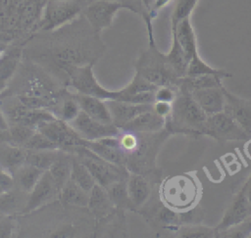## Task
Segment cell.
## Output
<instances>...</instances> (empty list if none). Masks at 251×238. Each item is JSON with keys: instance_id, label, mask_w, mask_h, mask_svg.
I'll return each instance as SVG.
<instances>
[{"instance_id": "cell-1", "label": "cell", "mask_w": 251, "mask_h": 238, "mask_svg": "<svg viewBox=\"0 0 251 238\" xmlns=\"http://www.w3.org/2000/svg\"><path fill=\"white\" fill-rule=\"evenodd\" d=\"M169 117H172V123L179 130L204 133L208 115L194 101L190 92L180 89Z\"/></svg>"}, {"instance_id": "cell-2", "label": "cell", "mask_w": 251, "mask_h": 238, "mask_svg": "<svg viewBox=\"0 0 251 238\" xmlns=\"http://www.w3.org/2000/svg\"><path fill=\"white\" fill-rule=\"evenodd\" d=\"M62 68L70 77V84L76 93L100 98L102 100L117 99L121 90H109L99 84L93 73V63L82 66L62 63Z\"/></svg>"}, {"instance_id": "cell-3", "label": "cell", "mask_w": 251, "mask_h": 238, "mask_svg": "<svg viewBox=\"0 0 251 238\" xmlns=\"http://www.w3.org/2000/svg\"><path fill=\"white\" fill-rule=\"evenodd\" d=\"M73 150L76 154L78 160L91 172L96 183L104 188L115 181L126 179L128 176L129 172H127L125 167L110 163L100 158L86 147L78 146L75 147Z\"/></svg>"}, {"instance_id": "cell-4", "label": "cell", "mask_w": 251, "mask_h": 238, "mask_svg": "<svg viewBox=\"0 0 251 238\" xmlns=\"http://www.w3.org/2000/svg\"><path fill=\"white\" fill-rule=\"evenodd\" d=\"M36 130L48 137L60 149L85 147L87 143V140L81 138L69 122L58 118L40 123Z\"/></svg>"}, {"instance_id": "cell-5", "label": "cell", "mask_w": 251, "mask_h": 238, "mask_svg": "<svg viewBox=\"0 0 251 238\" xmlns=\"http://www.w3.org/2000/svg\"><path fill=\"white\" fill-rule=\"evenodd\" d=\"M121 9H128L137 13L133 6L115 0H96L84 10V15L93 29L97 32L112 25L116 14Z\"/></svg>"}, {"instance_id": "cell-6", "label": "cell", "mask_w": 251, "mask_h": 238, "mask_svg": "<svg viewBox=\"0 0 251 238\" xmlns=\"http://www.w3.org/2000/svg\"><path fill=\"white\" fill-rule=\"evenodd\" d=\"M163 196L166 202L175 209L185 210L195 201L197 187L189 177L177 176L164 184Z\"/></svg>"}, {"instance_id": "cell-7", "label": "cell", "mask_w": 251, "mask_h": 238, "mask_svg": "<svg viewBox=\"0 0 251 238\" xmlns=\"http://www.w3.org/2000/svg\"><path fill=\"white\" fill-rule=\"evenodd\" d=\"M204 134L220 140H245L250 136L246 131L224 111L208 116Z\"/></svg>"}, {"instance_id": "cell-8", "label": "cell", "mask_w": 251, "mask_h": 238, "mask_svg": "<svg viewBox=\"0 0 251 238\" xmlns=\"http://www.w3.org/2000/svg\"><path fill=\"white\" fill-rule=\"evenodd\" d=\"M80 12V6L75 0H48L41 22L44 30L55 29L73 20Z\"/></svg>"}, {"instance_id": "cell-9", "label": "cell", "mask_w": 251, "mask_h": 238, "mask_svg": "<svg viewBox=\"0 0 251 238\" xmlns=\"http://www.w3.org/2000/svg\"><path fill=\"white\" fill-rule=\"evenodd\" d=\"M69 123L81 138L88 141L98 140L108 136H118L122 131L115 123H103L98 121L81 110L77 117Z\"/></svg>"}, {"instance_id": "cell-10", "label": "cell", "mask_w": 251, "mask_h": 238, "mask_svg": "<svg viewBox=\"0 0 251 238\" xmlns=\"http://www.w3.org/2000/svg\"><path fill=\"white\" fill-rule=\"evenodd\" d=\"M3 111L10 124L20 123L35 128L40 123L57 118V116L50 110L28 108L23 105L20 101H18V104L8 106L6 109H3Z\"/></svg>"}, {"instance_id": "cell-11", "label": "cell", "mask_w": 251, "mask_h": 238, "mask_svg": "<svg viewBox=\"0 0 251 238\" xmlns=\"http://www.w3.org/2000/svg\"><path fill=\"white\" fill-rule=\"evenodd\" d=\"M251 215V207L245 194L240 189L229 207L225 212L221 222L216 227V234L223 233L230 228L243 224Z\"/></svg>"}, {"instance_id": "cell-12", "label": "cell", "mask_w": 251, "mask_h": 238, "mask_svg": "<svg viewBox=\"0 0 251 238\" xmlns=\"http://www.w3.org/2000/svg\"><path fill=\"white\" fill-rule=\"evenodd\" d=\"M60 193L54 179L48 170H45L33 189L28 193L27 203L23 214H28L43 205L53 201Z\"/></svg>"}, {"instance_id": "cell-13", "label": "cell", "mask_w": 251, "mask_h": 238, "mask_svg": "<svg viewBox=\"0 0 251 238\" xmlns=\"http://www.w3.org/2000/svg\"><path fill=\"white\" fill-rule=\"evenodd\" d=\"M224 112L234 119L251 136V100L239 98L224 87Z\"/></svg>"}, {"instance_id": "cell-14", "label": "cell", "mask_w": 251, "mask_h": 238, "mask_svg": "<svg viewBox=\"0 0 251 238\" xmlns=\"http://www.w3.org/2000/svg\"><path fill=\"white\" fill-rule=\"evenodd\" d=\"M85 147L100 158L110 163L125 167L126 156L124 150L121 147L119 135L108 136L92 141L87 140Z\"/></svg>"}, {"instance_id": "cell-15", "label": "cell", "mask_w": 251, "mask_h": 238, "mask_svg": "<svg viewBox=\"0 0 251 238\" xmlns=\"http://www.w3.org/2000/svg\"><path fill=\"white\" fill-rule=\"evenodd\" d=\"M190 94L194 101L208 116L224 111V86L194 89L190 91Z\"/></svg>"}, {"instance_id": "cell-16", "label": "cell", "mask_w": 251, "mask_h": 238, "mask_svg": "<svg viewBox=\"0 0 251 238\" xmlns=\"http://www.w3.org/2000/svg\"><path fill=\"white\" fill-rule=\"evenodd\" d=\"M106 104L111 113L113 122L120 128H122L128 121L136 118L138 115L153 108V105L131 104L115 99L106 100Z\"/></svg>"}, {"instance_id": "cell-17", "label": "cell", "mask_w": 251, "mask_h": 238, "mask_svg": "<svg viewBox=\"0 0 251 238\" xmlns=\"http://www.w3.org/2000/svg\"><path fill=\"white\" fill-rule=\"evenodd\" d=\"M73 97L78 103L80 110L92 119L103 123H114L105 100L80 93H75Z\"/></svg>"}, {"instance_id": "cell-18", "label": "cell", "mask_w": 251, "mask_h": 238, "mask_svg": "<svg viewBox=\"0 0 251 238\" xmlns=\"http://www.w3.org/2000/svg\"><path fill=\"white\" fill-rule=\"evenodd\" d=\"M172 34L176 36L189 63L191 58L198 52L196 34L193 29L190 17L184 18L176 24L172 25Z\"/></svg>"}, {"instance_id": "cell-19", "label": "cell", "mask_w": 251, "mask_h": 238, "mask_svg": "<svg viewBox=\"0 0 251 238\" xmlns=\"http://www.w3.org/2000/svg\"><path fill=\"white\" fill-rule=\"evenodd\" d=\"M166 119L157 115L153 108L146 111L125 124L121 129L137 133H153L163 128Z\"/></svg>"}, {"instance_id": "cell-20", "label": "cell", "mask_w": 251, "mask_h": 238, "mask_svg": "<svg viewBox=\"0 0 251 238\" xmlns=\"http://www.w3.org/2000/svg\"><path fill=\"white\" fill-rule=\"evenodd\" d=\"M27 156V150L10 142H0V167L12 174L22 167Z\"/></svg>"}, {"instance_id": "cell-21", "label": "cell", "mask_w": 251, "mask_h": 238, "mask_svg": "<svg viewBox=\"0 0 251 238\" xmlns=\"http://www.w3.org/2000/svg\"><path fill=\"white\" fill-rule=\"evenodd\" d=\"M28 193L15 188V186L5 191L0 196V214H13L15 213H22L26 206Z\"/></svg>"}, {"instance_id": "cell-22", "label": "cell", "mask_w": 251, "mask_h": 238, "mask_svg": "<svg viewBox=\"0 0 251 238\" xmlns=\"http://www.w3.org/2000/svg\"><path fill=\"white\" fill-rule=\"evenodd\" d=\"M87 207L97 218H102L112 212L114 205L109 198L106 188L96 183L89 192Z\"/></svg>"}, {"instance_id": "cell-23", "label": "cell", "mask_w": 251, "mask_h": 238, "mask_svg": "<svg viewBox=\"0 0 251 238\" xmlns=\"http://www.w3.org/2000/svg\"><path fill=\"white\" fill-rule=\"evenodd\" d=\"M126 187L129 199L134 207L142 206L150 195V186L147 180L140 174L128 173Z\"/></svg>"}, {"instance_id": "cell-24", "label": "cell", "mask_w": 251, "mask_h": 238, "mask_svg": "<svg viewBox=\"0 0 251 238\" xmlns=\"http://www.w3.org/2000/svg\"><path fill=\"white\" fill-rule=\"evenodd\" d=\"M44 171L45 170L39 167L25 163L13 173L15 185H17V187L21 190L29 193L38 182Z\"/></svg>"}, {"instance_id": "cell-25", "label": "cell", "mask_w": 251, "mask_h": 238, "mask_svg": "<svg viewBox=\"0 0 251 238\" xmlns=\"http://www.w3.org/2000/svg\"><path fill=\"white\" fill-rule=\"evenodd\" d=\"M72 166L73 155L59 152L56 159L48 168V171L54 179L59 190H61L64 184L71 178Z\"/></svg>"}, {"instance_id": "cell-26", "label": "cell", "mask_w": 251, "mask_h": 238, "mask_svg": "<svg viewBox=\"0 0 251 238\" xmlns=\"http://www.w3.org/2000/svg\"><path fill=\"white\" fill-rule=\"evenodd\" d=\"M60 201L65 206L85 207L88 204L89 192L83 190L73 179H69L61 188L59 193Z\"/></svg>"}, {"instance_id": "cell-27", "label": "cell", "mask_w": 251, "mask_h": 238, "mask_svg": "<svg viewBox=\"0 0 251 238\" xmlns=\"http://www.w3.org/2000/svg\"><path fill=\"white\" fill-rule=\"evenodd\" d=\"M172 46L168 54L165 55V60L177 78L184 77L186 75L188 61L177 42L175 35L172 34Z\"/></svg>"}, {"instance_id": "cell-28", "label": "cell", "mask_w": 251, "mask_h": 238, "mask_svg": "<svg viewBox=\"0 0 251 238\" xmlns=\"http://www.w3.org/2000/svg\"><path fill=\"white\" fill-rule=\"evenodd\" d=\"M126 179H121L113 182L106 187L109 198L114 207L120 209H133L135 208L131 203L126 187Z\"/></svg>"}, {"instance_id": "cell-29", "label": "cell", "mask_w": 251, "mask_h": 238, "mask_svg": "<svg viewBox=\"0 0 251 238\" xmlns=\"http://www.w3.org/2000/svg\"><path fill=\"white\" fill-rule=\"evenodd\" d=\"M71 179H73L86 192H90L92 187L96 184V181L88 168L78 160L77 157H75L74 155Z\"/></svg>"}, {"instance_id": "cell-30", "label": "cell", "mask_w": 251, "mask_h": 238, "mask_svg": "<svg viewBox=\"0 0 251 238\" xmlns=\"http://www.w3.org/2000/svg\"><path fill=\"white\" fill-rule=\"evenodd\" d=\"M206 74H218L224 77H228L231 74L226 72L224 70H218L209 66L206 62H204L199 56L198 52L191 58L188 63L186 75L185 76H199Z\"/></svg>"}, {"instance_id": "cell-31", "label": "cell", "mask_w": 251, "mask_h": 238, "mask_svg": "<svg viewBox=\"0 0 251 238\" xmlns=\"http://www.w3.org/2000/svg\"><path fill=\"white\" fill-rule=\"evenodd\" d=\"M59 153L58 150H47V151H30L27 150V156L25 163L39 167L43 170H48L51 164L56 159Z\"/></svg>"}, {"instance_id": "cell-32", "label": "cell", "mask_w": 251, "mask_h": 238, "mask_svg": "<svg viewBox=\"0 0 251 238\" xmlns=\"http://www.w3.org/2000/svg\"><path fill=\"white\" fill-rule=\"evenodd\" d=\"M35 131H36L35 127L28 126L25 124H20V123L10 124V128H9L10 143L24 147V145L34 134Z\"/></svg>"}, {"instance_id": "cell-33", "label": "cell", "mask_w": 251, "mask_h": 238, "mask_svg": "<svg viewBox=\"0 0 251 238\" xmlns=\"http://www.w3.org/2000/svg\"><path fill=\"white\" fill-rule=\"evenodd\" d=\"M18 100L25 106L32 109H46L49 110L56 101L54 99L42 97L30 92H25L18 96Z\"/></svg>"}, {"instance_id": "cell-34", "label": "cell", "mask_w": 251, "mask_h": 238, "mask_svg": "<svg viewBox=\"0 0 251 238\" xmlns=\"http://www.w3.org/2000/svg\"><path fill=\"white\" fill-rule=\"evenodd\" d=\"M24 148L30 151H47L60 149L54 142H52L44 134L36 130L34 134L24 145Z\"/></svg>"}, {"instance_id": "cell-35", "label": "cell", "mask_w": 251, "mask_h": 238, "mask_svg": "<svg viewBox=\"0 0 251 238\" xmlns=\"http://www.w3.org/2000/svg\"><path fill=\"white\" fill-rule=\"evenodd\" d=\"M199 0H177L172 14V25L176 24L184 18L190 17Z\"/></svg>"}, {"instance_id": "cell-36", "label": "cell", "mask_w": 251, "mask_h": 238, "mask_svg": "<svg viewBox=\"0 0 251 238\" xmlns=\"http://www.w3.org/2000/svg\"><path fill=\"white\" fill-rule=\"evenodd\" d=\"M120 95L117 99L119 101H124L131 104H140V105H153L155 102V91H144L137 92L133 94H127L120 89Z\"/></svg>"}, {"instance_id": "cell-37", "label": "cell", "mask_w": 251, "mask_h": 238, "mask_svg": "<svg viewBox=\"0 0 251 238\" xmlns=\"http://www.w3.org/2000/svg\"><path fill=\"white\" fill-rule=\"evenodd\" d=\"M158 86L148 81L144 78L140 73L136 71L132 80L123 88V91L127 94H133L137 92H144V91H156Z\"/></svg>"}, {"instance_id": "cell-38", "label": "cell", "mask_w": 251, "mask_h": 238, "mask_svg": "<svg viewBox=\"0 0 251 238\" xmlns=\"http://www.w3.org/2000/svg\"><path fill=\"white\" fill-rule=\"evenodd\" d=\"M79 112H80L79 105L74 97L70 99H66L63 102L62 107L60 109L58 119H61L67 122H71L77 117Z\"/></svg>"}, {"instance_id": "cell-39", "label": "cell", "mask_w": 251, "mask_h": 238, "mask_svg": "<svg viewBox=\"0 0 251 238\" xmlns=\"http://www.w3.org/2000/svg\"><path fill=\"white\" fill-rule=\"evenodd\" d=\"M122 130V129H121ZM119 140L122 149L124 152H134L137 150L138 142L137 137L134 134V132L127 131V130H122L119 134Z\"/></svg>"}, {"instance_id": "cell-40", "label": "cell", "mask_w": 251, "mask_h": 238, "mask_svg": "<svg viewBox=\"0 0 251 238\" xmlns=\"http://www.w3.org/2000/svg\"><path fill=\"white\" fill-rule=\"evenodd\" d=\"M17 66V60L15 57H6L0 59V83L2 84L8 79L14 72Z\"/></svg>"}, {"instance_id": "cell-41", "label": "cell", "mask_w": 251, "mask_h": 238, "mask_svg": "<svg viewBox=\"0 0 251 238\" xmlns=\"http://www.w3.org/2000/svg\"><path fill=\"white\" fill-rule=\"evenodd\" d=\"M214 234H216L215 229H210L207 227H200V226H191L189 228H184L180 236L181 237H193V238H198V237H213Z\"/></svg>"}, {"instance_id": "cell-42", "label": "cell", "mask_w": 251, "mask_h": 238, "mask_svg": "<svg viewBox=\"0 0 251 238\" xmlns=\"http://www.w3.org/2000/svg\"><path fill=\"white\" fill-rule=\"evenodd\" d=\"M176 94L171 86H159L155 91V101H163L173 103Z\"/></svg>"}, {"instance_id": "cell-43", "label": "cell", "mask_w": 251, "mask_h": 238, "mask_svg": "<svg viewBox=\"0 0 251 238\" xmlns=\"http://www.w3.org/2000/svg\"><path fill=\"white\" fill-rule=\"evenodd\" d=\"M159 218L162 222L171 226H176L177 222L180 221L179 214H177L175 211H172L170 209H165V208L160 212Z\"/></svg>"}, {"instance_id": "cell-44", "label": "cell", "mask_w": 251, "mask_h": 238, "mask_svg": "<svg viewBox=\"0 0 251 238\" xmlns=\"http://www.w3.org/2000/svg\"><path fill=\"white\" fill-rule=\"evenodd\" d=\"M172 109H173V103L163 102V101H155L153 103V111L157 115L165 119L170 116V114L172 113Z\"/></svg>"}, {"instance_id": "cell-45", "label": "cell", "mask_w": 251, "mask_h": 238, "mask_svg": "<svg viewBox=\"0 0 251 238\" xmlns=\"http://www.w3.org/2000/svg\"><path fill=\"white\" fill-rule=\"evenodd\" d=\"M0 185L5 191L12 189L15 186V179L11 172L0 167Z\"/></svg>"}, {"instance_id": "cell-46", "label": "cell", "mask_w": 251, "mask_h": 238, "mask_svg": "<svg viewBox=\"0 0 251 238\" xmlns=\"http://www.w3.org/2000/svg\"><path fill=\"white\" fill-rule=\"evenodd\" d=\"M241 190L243 191V193L246 196V199L251 207V175L249 176V178L246 180V182L243 184Z\"/></svg>"}, {"instance_id": "cell-47", "label": "cell", "mask_w": 251, "mask_h": 238, "mask_svg": "<svg viewBox=\"0 0 251 238\" xmlns=\"http://www.w3.org/2000/svg\"><path fill=\"white\" fill-rule=\"evenodd\" d=\"M12 224L8 221H4L0 224V237H7L11 234Z\"/></svg>"}, {"instance_id": "cell-48", "label": "cell", "mask_w": 251, "mask_h": 238, "mask_svg": "<svg viewBox=\"0 0 251 238\" xmlns=\"http://www.w3.org/2000/svg\"><path fill=\"white\" fill-rule=\"evenodd\" d=\"M171 2V0H154L153 3V9L150 12V17L153 18V13H155L156 11L162 9L163 7H165L166 5H168Z\"/></svg>"}, {"instance_id": "cell-49", "label": "cell", "mask_w": 251, "mask_h": 238, "mask_svg": "<svg viewBox=\"0 0 251 238\" xmlns=\"http://www.w3.org/2000/svg\"><path fill=\"white\" fill-rule=\"evenodd\" d=\"M0 128L3 130H9L10 128V122L3 111V109L0 108Z\"/></svg>"}, {"instance_id": "cell-50", "label": "cell", "mask_w": 251, "mask_h": 238, "mask_svg": "<svg viewBox=\"0 0 251 238\" xmlns=\"http://www.w3.org/2000/svg\"><path fill=\"white\" fill-rule=\"evenodd\" d=\"M0 142H10L9 130H3L0 128Z\"/></svg>"}, {"instance_id": "cell-51", "label": "cell", "mask_w": 251, "mask_h": 238, "mask_svg": "<svg viewBox=\"0 0 251 238\" xmlns=\"http://www.w3.org/2000/svg\"><path fill=\"white\" fill-rule=\"evenodd\" d=\"M245 226L244 228L242 229V231L245 233V234H249L251 232V218H248V220H246L245 222ZM248 236V235H247Z\"/></svg>"}, {"instance_id": "cell-52", "label": "cell", "mask_w": 251, "mask_h": 238, "mask_svg": "<svg viewBox=\"0 0 251 238\" xmlns=\"http://www.w3.org/2000/svg\"><path fill=\"white\" fill-rule=\"evenodd\" d=\"M4 192H5V189H4V188H3V187L0 185V196H1V195H2Z\"/></svg>"}, {"instance_id": "cell-53", "label": "cell", "mask_w": 251, "mask_h": 238, "mask_svg": "<svg viewBox=\"0 0 251 238\" xmlns=\"http://www.w3.org/2000/svg\"><path fill=\"white\" fill-rule=\"evenodd\" d=\"M2 56H3V49L0 47V59L2 58Z\"/></svg>"}]
</instances>
